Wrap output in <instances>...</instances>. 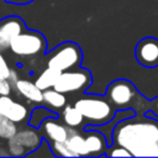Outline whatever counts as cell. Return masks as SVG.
Segmentation results:
<instances>
[{
	"mask_svg": "<svg viewBox=\"0 0 158 158\" xmlns=\"http://www.w3.org/2000/svg\"><path fill=\"white\" fill-rule=\"evenodd\" d=\"M111 138L115 144L127 148L133 157H158V121L151 115H133L117 122Z\"/></svg>",
	"mask_w": 158,
	"mask_h": 158,
	"instance_id": "obj_1",
	"label": "cell"
},
{
	"mask_svg": "<svg viewBox=\"0 0 158 158\" xmlns=\"http://www.w3.org/2000/svg\"><path fill=\"white\" fill-rule=\"evenodd\" d=\"M65 143L74 157H98L107 151L105 136L94 130L78 131L70 128Z\"/></svg>",
	"mask_w": 158,
	"mask_h": 158,
	"instance_id": "obj_2",
	"label": "cell"
},
{
	"mask_svg": "<svg viewBox=\"0 0 158 158\" xmlns=\"http://www.w3.org/2000/svg\"><path fill=\"white\" fill-rule=\"evenodd\" d=\"M74 106L81 112L85 121L94 126L106 125L115 116V107L102 96H83L74 102Z\"/></svg>",
	"mask_w": 158,
	"mask_h": 158,
	"instance_id": "obj_3",
	"label": "cell"
},
{
	"mask_svg": "<svg viewBox=\"0 0 158 158\" xmlns=\"http://www.w3.org/2000/svg\"><path fill=\"white\" fill-rule=\"evenodd\" d=\"M106 99L115 109L123 110L136 106L142 98L130 81L125 79H118L109 85L106 91Z\"/></svg>",
	"mask_w": 158,
	"mask_h": 158,
	"instance_id": "obj_4",
	"label": "cell"
},
{
	"mask_svg": "<svg viewBox=\"0 0 158 158\" xmlns=\"http://www.w3.org/2000/svg\"><path fill=\"white\" fill-rule=\"evenodd\" d=\"M46 49V40L44 37L36 32L25 30L19 33L10 44V51L20 57H30L36 56Z\"/></svg>",
	"mask_w": 158,
	"mask_h": 158,
	"instance_id": "obj_5",
	"label": "cell"
},
{
	"mask_svg": "<svg viewBox=\"0 0 158 158\" xmlns=\"http://www.w3.org/2000/svg\"><path fill=\"white\" fill-rule=\"evenodd\" d=\"M80 62H81V52L79 47L74 43L67 42L58 46L53 52H51L47 60V67L64 72L78 67Z\"/></svg>",
	"mask_w": 158,
	"mask_h": 158,
	"instance_id": "obj_6",
	"label": "cell"
},
{
	"mask_svg": "<svg viewBox=\"0 0 158 158\" xmlns=\"http://www.w3.org/2000/svg\"><path fill=\"white\" fill-rule=\"evenodd\" d=\"M90 83H91V74L86 69H79L75 67L62 72L53 88L64 94L77 93L88 89Z\"/></svg>",
	"mask_w": 158,
	"mask_h": 158,
	"instance_id": "obj_7",
	"label": "cell"
},
{
	"mask_svg": "<svg viewBox=\"0 0 158 158\" xmlns=\"http://www.w3.org/2000/svg\"><path fill=\"white\" fill-rule=\"evenodd\" d=\"M26 30L23 21L16 16H9L0 21V51L10 48L12 40Z\"/></svg>",
	"mask_w": 158,
	"mask_h": 158,
	"instance_id": "obj_8",
	"label": "cell"
},
{
	"mask_svg": "<svg viewBox=\"0 0 158 158\" xmlns=\"http://www.w3.org/2000/svg\"><path fill=\"white\" fill-rule=\"evenodd\" d=\"M0 114L16 123L28 120L30 110L20 101L11 99L9 95H0Z\"/></svg>",
	"mask_w": 158,
	"mask_h": 158,
	"instance_id": "obj_9",
	"label": "cell"
},
{
	"mask_svg": "<svg viewBox=\"0 0 158 158\" xmlns=\"http://www.w3.org/2000/svg\"><path fill=\"white\" fill-rule=\"evenodd\" d=\"M137 60L148 68L158 65V40L144 38L136 47Z\"/></svg>",
	"mask_w": 158,
	"mask_h": 158,
	"instance_id": "obj_10",
	"label": "cell"
},
{
	"mask_svg": "<svg viewBox=\"0 0 158 158\" xmlns=\"http://www.w3.org/2000/svg\"><path fill=\"white\" fill-rule=\"evenodd\" d=\"M40 130L42 135L46 137V139L51 143V142L67 141L70 127H68L67 125H62L53 116H49L42 121V123L40 125Z\"/></svg>",
	"mask_w": 158,
	"mask_h": 158,
	"instance_id": "obj_11",
	"label": "cell"
},
{
	"mask_svg": "<svg viewBox=\"0 0 158 158\" xmlns=\"http://www.w3.org/2000/svg\"><path fill=\"white\" fill-rule=\"evenodd\" d=\"M14 89L25 99L31 102L40 104L43 102V90H41L36 83L28 79H19L14 86Z\"/></svg>",
	"mask_w": 158,
	"mask_h": 158,
	"instance_id": "obj_12",
	"label": "cell"
},
{
	"mask_svg": "<svg viewBox=\"0 0 158 158\" xmlns=\"http://www.w3.org/2000/svg\"><path fill=\"white\" fill-rule=\"evenodd\" d=\"M14 138L27 151V153L37 149L42 143V136L40 135V132L37 130H35L32 127L22 128L20 131L17 130Z\"/></svg>",
	"mask_w": 158,
	"mask_h": 158,
	"instance_id": "obj_13",
	"label": "cell"
},
{
	"mask_svg": "<svg viewBox=\"0 0 158 158\" xmlns=\"http://www.w3.org/2000/svg\"><path fill=\"white\" fill-rule=\"evenodd\" d=\"M43 102L51 107V110H60L67 104L65 94L62 91H58L54 88H49L43 90Z\"/></svg>",
	"mask_w": 158,
	"mask_h": 158,
	"instance_id": "obj_14",
	"label": "cell"
},
{
	"mask_svg": "<svg viewBox=\"0 0 158 158\" xmlns=\"http://www.w3.org/2000/svg\"><path fill=\"white\" fill-rule=\"evenodd\" d=\"M62 121L64 122V125H67L70 128H77L79 126H81L84 123V116L81 115V112L72 105H65L62 114H60Z\"/></svg>",
	"mask_w": 158,
	"mask_h": 158,
	"instance_id": "obj_15",
	"label": "cell"
},
{
	"mask_svg": "<svg viewBox=\"0 0 158 158\" xmlns=\"http://www.w3.org/2000/svg\"><path fill=\"white\" fill-rule=\"evenodd\" d=\"M62 72L56 69V68H51V67H47L35 80L36 85L41 89V90H46V89H49V88H53L59 74Z\"/></svg>",
	"mask_w": 158,
	"mask_h": 158,
	"instance_id": "obj_16",
	"label": "cell"
},
{
	"mask_svg": "<svg viewBox=\"0 0 158 158\" xmlns=\"http://www.w3.org/2000/svg\"><path fill=\"white\" fill-rule=\"evenodd\" d=\"M16 132H17L16 122L11 121L10 118H7L0 114V138L9 139V138L14 137Z\"/></svg>",
	"mask_w": 158,
	"mask_h": 158,
	"instance_id": "obj_17",
	"label": "cell"
},
{
	"mask_svg": "<svg viewBox=\"0 0 158 158\" xmlns=\"http://www.w3.org/2000/svg\"><path fill=\"white\" fill-rule=\"evenodd\" d=\"M49 116H53L52 112L48 109L44 107H36L32 114H31V118H30V125L32 127H40V125L42 123V121Z\"/></svg>",
	"mask_w": 158,
	"mask_h": 158,
	"instance_id": "obj_18",
	"label": "cell"
},
{
	"mask_svg": "<svg viewBox=\"0 0 158 158\" xmlns=\"http://www.w3.org/2000/svg\"><path fill=\"white\" fill-rule=\"evenodd\" d=\"M49 144H51V148H52L54 156H57V157H64V158L65 157H74L73 152L69 149V147L65 143V141L64 142H51Z\"/></svg>",
	"mask_w": 158,
	"mask_h": 158,
	"instance_id": "obj_19",
	"label": "cell"
},
{
	"mask_svg": "<svg viewBox=\"0 0 158 158\" xmlns=\"http://www.w3.org/2000/svg\"><path fill=\"white\" fill-rule=\"evenodd\" d=\"M7 151H9V154L12 157H22V156L28 154L27 151L14 137L7 139Z\"/></svg>",
	"mask_w": 158,
	"mask_h": 158,
	"instance_id": "obj_20",
	"label": "cell"
},
{
	"mask_svg": "<svg viewBox=\"0 0 158 158\" xmlns=\"http://www.w3.org/2000/svg\"><path fill=\"white\" fill-rule=\"evenodd\" d=\"M106 156H109V157H133L127 148L118 146V144H115V143H114V146L107 148Z\"/></svg>",
	"mask_w": 158,
	"mask_h": 158,
	"instance_id": "obj_21",
	"label": "cell"
},
{
	"mask_svg": "<svg viewBox=\"0 0 158 158\" xmlns=\"http://www.w3.org/2000/svg\"><path fill=\"white\" fill-rule=\"evenodd\" d=\"M12 89H14V86L11 85L9 79L0 75V95H10Z\"/></svg>",
	"mask_w": 158,
	"mask_h": 158,
	"instance_id": "obj_22",
	"label": "cell"
},
{
	"mask_svg": "<svg viewBox=\"0 0 158 158\" xmlns=\"http://www.w3.org/2000/svg\"><path fill=\"white\" fill-rule=\"evenodd\" d=\"M10 73H11V68H10V65L7 64L5 57L2 56V53H1V51H0V75H2V77H5V78H9Z\"/></svg>",
	"mask_w": 158,
	"mask_h": 158,
	"instance_id": "obj_23",
	"label": "cell"
},
{
	"mask_svg": "<svg viewBox=\"0 0 158 158\" xmlns=\"http://www.w3.org/2000/svg\"><path fill=\"white\" fill-rule=\"evenodd\" d=\"M9 81L11 83V85L12 86H15V84H16V81L20 79L19 78V75H17V72L16 70H14V69H11V73H10V75H9Z\"/></svg>",
	"mask_w": 158,
	"mask_h": 158,
	"instance_id": "obj_24",
	"label": "cell"
},
{
	"mask_svg": "<svg viewBox=\"0 0 158 158\" xmlns=\"http://www.w3.org/2000/svg\"><path fill=\"white\" fill-rule=\"evenodd\" d=\"M152 112L156 115V116H158V98H156L153 101H152Z\"/></svg>",
	"mask_w": 158,
	"mask_h": 158,
	"instance_id": "obj_25",
	"label": "cell"
},
{
	"mask_svg": "<svg viewBox=\"0 0 158 158\" xmlns=\"http://www.w3.org/2000/svg\"><path fill=\"white\" fill-rule=\"evenodd\" d=\"M9 2H12V4H27L32 0H7Z\"/></svg>",
	"mask_w": 158,
	"mask_h": 158,
	"instance_id": "obj_26",
	"label": "cell"
}]
</instances>
